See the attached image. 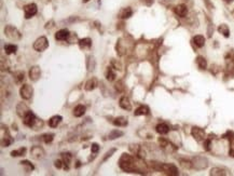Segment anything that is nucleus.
Instances as JSON below:
<instances>
[{
	"label": "nucleus",
	"instance_id": "obj_4",
	"mask_svg": "<svg viewBox=\"0 0 234 176\" xmlns=\"http://www.w3.org/2000/svg\"><path fill=\"white\" fill-rule=\"evenodd\" d=\"M49 47V42H48V39L45 37H40L38 38L34 43V49L38 52H42L44 50L48 49Z\"/></svg>",
	"mask_w": 234,
	"mask_h": 176
},
{
	"label": "nucleus",
	"instance_id": "obj_41",
	"mask_svg": "<svg viewBox=\"0 0 234 176\" xmlns=\"http://www.w3.org/2000/svg\"><path fill=\"white\" fill-rule=\"evenodd\" d=\"M210 143H212L210 139H206V141H205L204 146H205V149H206V150H209L210 149Z\"/></svg>",
	"mask_w": 234,
	"mask_h": 176
},
{
	"label": "nucleus",
	"instance_id": "obj_9",
	"mask_svg": "<svg viewBox=\"0 0 234 176\" xmlns=\"http://www.w3.org/2000/svg\"><path fill=\"white\" fill-rule=\"evenodd\" d=\"M207 160L203 157H196V158L193 159V162H192V165L194 166L195 169L197 170H202V169H205L207 166Z\"/></svg>",
	"mask_w": 234,
	"mask_h": 176
},
{
	"label": "nucleus",
	"instance_id": "obj_23",
	"mask_svg": "<svg viewBox=\"0 0 234 176\" xmlns=\"http://www.w3.org/2000/svg\"><path fill=\"white\" fill-rule=\"evenodd\" d=\"M84 112H85V107H84L83 105H78V106L74 109V116L79 118V117L83 116Z\"/></svg>",
	"mask_w": 234,
	"mask_h": 176
},
{
	"label": "nucleus",
	"instance_id": "obj_6",
	"mask_svg": "<svg viewBox=\"0 0 234 176\" xmlns=\"http://www.w3.org/2000/svg\"><path fill=\"white\" fill-rule=\"evenodd\" d=\"M191 134H192V136L194 137L195 141H202L206 138V137H205V131L203 129H201V128H196V127L192 128Z\"/></svg>",
	"mask_w": 234,
	"mask_h": 176
},
{
	"label": "nucleus",
	"instance_id": "obj_12",
	"mask_svg": "<svg viewBox=\"0 0 234 176\" xmlns=\"http://www.w3.org/2000/svg\"><path fill=\"white\" fill-rule=\"evenodd\" d=\"M31 156L34 157L35 159H41L44 157V151H43V149L39 146H35L34 148L31 149Z\"/></svg>",
	"mask_w": 234,
	"mask_h": 176
},
{
	"label": "nucleus",
	"instance_id": "obj_7",
	"mask_svg": "<svg viewBox=\"0 0 234 176\" xmlns=\"http://www.w3.org/2000/svg\"><path fill=\"white\" fill-rule=\"evenodd\" d=\"M23 118H24V120H23L24 124L25 125H27V127H29V128H32L35 125V123L37 122V118H36V116H35V115L32 114L30 110L27 112V114L25 115Z\"/></svg>",
	"mask_w": 234,
	"mask_h": 176
},
{
	"label": "nucleus",
	"instance_id": "obj_14",
	"mask_svg": "<svg viewBox=\"0 0 234 176\" xmlns=\"http://www.w3.org/2000/svg\"><path fill=\"white\" fill-rule=\"evenodd\" d=\"M175 13L180 16V18H185L186 15L188 14V8L187 5H178L177 7L175 8Z\"/></svg>",
	"mask_w": 234,
	"mask_h": 176
},
{
	"label": "nucleus",
	"instance_id": "obj_40",
	"mask_svg": "<svg viewBox=\"0 0 234 176\" xmlns=\"http://www.w3.org/2000/svg\"><path fill=\"white\" fill-rule=\"evenodd\" d=\"M63 163H64V162H63L62 160H56V161L54 162V165H55V168H57V169H62Z\"/></svg>",
	"mask_w": 234,
	"mask_h": 176
},
{
	"label": "nucleus",
	"instance_id": "obj_33",
	"mask_svg": "<svg viewBox=\"0 0 234 176\" xmlns=\"http://www.w3.org/2000/svg\"><path fill=\"white\" fill-rule=\"evenodd\" d=\"M228 173H226V170L220 169V168H214L210 172V175H227Z\"/></svg>",
	"mask_w": 234,
	"mask_h": 176
},
{
	"label": "nucleus",
	"instance_id": "obj_19",
	"mask_svg": "<svg viewBox=\"0 0 234 176\" xmlns=\"http://www.w3.org/2000/svg\"><path fill=\"white\" fill-rule=\"evenodd\" d=\"M97 85H98L97 79H96V78H92V79H90L89 81L85 83V87H84V89H85L86 91H92V90L95 89Z\"/></svg>",
	"mask_w": 234,
	"mask_h": 176
},
{
	"label": "nucleus",
	"instance_id": "obj_1",
	"mask_svg": "<svg viewBox=\"0 0 234 176\" xmlns=\"http://www.w3.org/2000/svg\"><path fill=\"white\" fill-rule=\"evenodd\" d=\"M119 165L124 172H128V173H134V172H138L137 163H136V159L133 156L123 154L122 157L119 160Z\"/></svg>",
	"mask_w": 234,
	"mask_h": 176
},
{
	"label": "nucleus",
	"instance_id": "obj_5",
	"mask_svg": "<svg viewBox=\"0 0 234 176\" xmlns=\"http://www.w3.org/2000/svg\"><path fill=\"white\" fill-rule=\"evenodd\" d=\"M32 93H34V89L29 85H24L20 90L21 97L23 99H29L32 96Z\"/></svg>",
	"mask_w": 234,
	"mask_h": 176
},
{
	"label": "nucleus",
	"instance_id": "obj_29",
	"mask_svg": "<svg viewBox=\"0 0 234 176\" xmlns=\"http://www.w3.org/2000/svg\"><path fill=\"white\" fill-rule=\"evenodd\" d=\"M25 154H26V148L25 147H22V148H18L16 150L11 151V156L12 157H21V156H24Z\"/></svg>",
	"mask_w": 234,
	"mask_h": 176
},
{
	"label": "nucleus",
	"instance_id": "obj_17",
	"mask_svg": "<svg viewBox=\"0 0 234 176\" xmlns=\"http://www.w3.org/2000/svg\"><path fill=\"white\" fill-rule=\"evenodd\" d=\"M155 130H157V132H158L159 134H161V135H165V134H167L168 132H170V127H168L166 123H160L157 125Z\"/></svg>",
	"mask_w": 234,
	"mask_h": 176
},
{
	"label": "nucleus",
	"instance_id": "obj_38",
	"mask_svg": "<svg viewBox=\"0 0 234 176\" xmlns=\"http://www.w3.org/2000/svg\"><path fill=\"white\" fill-rule=\"evenodd\" d=\"M116 89L118 90L119 92L123 91V90H124V85H123V83H122V81L117 82V83H116Z\"/></svg>",
	"mask_w": 234,
	"mask_h": 176
},
{
	"label": "nucleus",
	"instance_id": "obj_11",
	"mask_svg": "<svg viewBox=\"0 0 234 176\" xmlns=\"http://www.w3.org/2000/svg\"><path fill=\"white\" fill-rule=\"evenodd\" d=\"M159 143H160L161 147H162L164 150L166 151H173V150H175L176 147H174V145H172L168 141H166L165 138H160L159 139Z\"/></svg>",
	"mask_w": 234,
	"mask_h": 176
},
{
	"label": "nucleus",
	"instance_id": "obj_27",
	"mask_svg": "<svg viewBox=\"0 0 234 176\" xmlns=\"http://www.w3.org/2000/svg\"><path fill=\"white\" fill-rule=\"evenodd\" d=\"M123 132L122 131H119V130H114V131H111L108 135V138L109 139H116V138H119V137L123 136Z\"/></svg>",
	"mask_w": 234,
	"mask_h": 176
},
{
	"label": "nucleus",
	"instance_id": "obj_3",
	"mask_svg": "<svg viewBox=\"0 0 234 176\" xmlns=\"http://www.w3.org/2000/svg\"><path fill=\"white\" fill-rule=\"evenodd\" d=\"M5 36L11 40H20L21 37H22L20 32H18L15 27H13L12 25H8L7 27L5 28Z\"/></svg>",
	"mask_w": 234,
	"mask_h": 176
},
{
	"label": "nucleus",
	"instance_id": "obj_36",
	"mask_svg": "<svg viewBox=\"0 0 234 176\" xmlns=\"http://www.w3.org/2000/svg\"><path fill=\"white\" fill-rule=\"evenodd\" d=\"M15 80H16L17 83H21V82L24 80V72H22V71L17 72V74L15 75Z\"/></svg>",
	"mask_w": 234,
	"mask_h": 176
},
{
	"label": "nucleus",
	"instance_id": "obj_22",
	"mask_svg": "<svg viewBox=\"0 0 234 176\" xmlns=\"http://www.w3.org/2000/svg\"><path fill=\"white\" fill-rule=\"evenodd\" d=\"M193 43L196 45L197 48H202L205 45V38L201 35H197L193 38Z\"/></svg>",
	"mask_w": 234,
	"mask_h": 176
},
{
	"label": "nucleus",
	"instance_id": "obj_2",
	"mask_svg": "<svg viewBox=\"0 0 234 176\" xmlns=\"http://www.w3.org/2000/svg\"><path fill=\"white\" fill-rule=\"evenodd\" d=\"M153 169L157 171H162L167 175H178V170L174 164L168 163H158V162H153Z\"/></svg>",
	"mask_w": 234,
	"mask_h": 176
},
{
	"label": "nucleus",
	"instance_id": "obj_31",
	"mask_svg": "<svg viewBox=\"0 0 234 176\" xmlns=\"http://www.w3.org/2000/svg\"><path fill=\"white\" fill-rule=\"evenodd\" d=\"M196 63H197V66L200 67L201 69H205L207 66V63H206V60H205L204 57L202 56H197L196 58Z\"/></svg>",
	"mask_w": 234,
	"mask_h": 176
},
{
	"label": "nucleus",
	"instance_id": "obj_34",
	"mask_svg": "<svg viewBox=\"0 0 234 176\" xmlns=\"http://www.w3.org/2000/svg\"><path fill=\"white\" fill-rule=\"evenodd\" d=\"M21 164L27 168V170H26V171H27V172H30V171H32V170L35 169L34 165H32V164L30 163L29 161H26V160H25V161H22V162H21Z\"/></svg>",
	"mask_w": 234,
	"mask_h": 176
},
{
	"label": "nucleus",
	"instance_id": "obj_37",
	"mask_svg": "<svg viewBox=\"0 0 234 176\" xmlns=\"http://www.w3.org/2000/svg\"><path fill=\"white\" fill-rule=\"evenodd\" d=\"M99 150V146L96 144V143H94V144H92V147H91V151L93 152V154H97Z\"/></svg>",
	"mask_w": 234,
	"mask_h": 176
},
{
	"label": "nucleus",
	"instance_id": "obj_10",
	"mask_svg": "<svg viewBox=\"0 0 234 176\" xmlns=\"http://www.w3.org/2000/svg\"><path fill=\"white\" fill-rule=\"evenodd\" d=\"M40 75H41V71H40V68L38 66H32L29 70V78L31 81H37L38 79L40 78Z\"/></svg>",
	"mask_w": 234,
	"mask_h": 176
},
{
	"label": "nucleus",
	"instance_id": "obj_15",
	"mask_svg": "<svg viewBox=\"0 0 234 176\" xmlns=\"http://www.w3.org/2000/svg\"><path fill=\"white\" fill-rule=\"evenodd\" d=\"M69 30L68 29H61L55 34V39L62 41V40H66L69 37Z\"/></svg>",
	"mask_w": 234,
	"mask_h": 176
},
{
	"label": "nucleus",
	"instance_id": "obj_8",
	"mask_svg": "<svg viewBox=\"0 0 234 176\" xmlns=\"http://www.w3.org/2000/svg\"><path fill=\"white\" fill-rule=\"evenodd\" d=\"M38 9H37V5H35V3H29V5H25L24 8V13H25V18H32L36 13H37Z\"/></svg>",
	"mask_w": 234,
	"mask_h": 176
},
{
	"label": "nucleus",
	"instance_id": "obj_30",
	"mask_svg": "<svg viewBox=\"0 0 234 176\" xmlns=\"http://www.w3.org/2000/svg\"><path fill=\"white\" fill-rule=\"evenodd\" d=\"M17 47L14 45H5V51L7 54H13V53L16 52Z\"/></svg>",
	"mask_w": 234,
	"mask_h": 176
},
{
	"label": "nucleus",
	"instance_id": "obj_39",
	"mask_svg": "<svg viewBox=\"0 0 234 176\" xmlns=\"http://www.w3.org/2000/svg\"><path fill=\"white\" fill-rule=\"evenodd\" d=\"M114 151H116V149H114V148L110 149V150H109V151H108V152H107V154H106V156L104 157V161H106V160H107V159L109 158V157H111V156H112V154H114Z\"/></svg>",
	"mask_w": 234,
	"mask_h": 176
},
{
	"label": "nucleus",
	"instance_id": "obj_32",
	"mask_svg": "<svg viewBox=\"0 0 234 176\" xmlns=\"http://www.w3.org/2000/svg\"><path fill=\"white\" fill-rule=\"evenodd\" d=\"M106 78H107L108 81H114V78H116V74H114L112 67H108V70H107V74H106Z\"/></svg>",
	"mask_w": 234,
	"mask_h": 176
},
{
	"label": "nucleus",
	"instance_id": "obj_16",
	"mask_svg": "<svg viewBox=\"0 0 234 176\" xmlns=\"http://www.w3.org/2000/svg\"><path fill=\"white\" fill-rule=\"evenodd\" d=\"M120 107L125 110H131L132 109V104L130 102V99L126 96H122L120 98Z\"/></svg>",
	"mask_w": 234,
	"mask_h": 176
},
{
	"label": "nucleus",
	"instance_id": "obj_18",
	"mask_svg": "<svg viewBox=\"0 0 234 176\" xmlns=\"http://www.w3.org/2000/svg\"><path fill=\"white\" fill-rule=\"evenodd\" d=\"M149 107L146 106V105H141L137 108V109L134 111V115L135 116H145V115H148L149 114Z\"/></svg>",
	"mask_w": 234,
	"mask_h": 176
},
{
	"label": "nucleus",
	"instance_id": "obj_24",
	"mask_svg": "<svg viewBox=\"0 0 234 176\" xmlns=\"http://www.w3.org/2000/svg\"><path fill=\"white\" fill-rule=\"evenodd\" d=\"M114 124L116 127H126L127 125V120L123 117H119L114 120Z\"/></svg>",
	"mask_w": 234,
	"mask_h": 176
},
{
	"label": "nucleus",
	"instance_id": "obj_13",
	"mask_svg": "<svg viewBox=\"0 0 234 176\" xmlns=\"http://www.w3.org/2000/svg\"><path fill=\"white\" fill-rule=\"evenodd\" d=\"M119 18H122V20H125V18H131L132 15H133V10H132L131 8L127 7V8H123L122 10L119 12Z\"/></svg>",
	"mask_w": 234,
	"mask_h": 176
},
{
	"label": "nucleus",
	"instance_id": "obj_20",
	"mask_svg": "<svg viewBox=\"0 0 234 176\" xmlns=\"http://www.w3.org/2000/svg\"><path fill=\"white\" fill-rule=\"evenodd\" d=\"M62 120H63L62 116H53L51 119L49 120V125L51 128H56L57 125L61 123Z\"/></svg>",
	"mask_w": 234,
	"mask_h": 176
},
{
	"label": "nucleus",
	"instance_id": "obj_28",
	"mask_svg": "<svg viewBox=\"0 0 234 176\" xmlns=\"http://www.w3.org/2000/svg\"><path fill=\"white\" fill-rule=\"evenodd\" d=\"M13 143V138L9 135V134L7 133V135L5 136L2 137V139H1V144H2L3 147H8V146H10L11 144Z\"/></svg>",
	"mask_w": 234,
	"mask_h": 176
},
{
	"label": "nucleus",
	"instance_id": "obj_35",
	"mask_svg": "<svg viewBox=\"0 0 234 176\" xmlns=\"http://www.w3.org/2000/svg\"><path fill=\"white\" fill-rule=\"evenodd\" d=\"M53 138H54V135H53V134H45V135H43V141H44V143H47V144L51 143V141H53Z\"/></svg>",
	"mask_w": 234,
	"mask_h": 176
},
{
	"label": "nucleus",
	"instance_id": "obj_26",
	"mask_svg": "<svg viewBox=\"0 0 234 176\" xmlns=\"http://www.w3.org/2000/svg\"><path fill=\"white\" fill-rule=\"evenodd\" d=\"M218 32H220V34H222V35L224 36V37H229L230 36V30H229V27H228L226 24H221L218 27Z\"/></svg>",
	"mask_w": 234,
	"mask_h": 176
},
{
	"label": "nucleus",
	"instance_id": "obj_21",
	"mask_svg": "<svg viewBox=\"0 0 234 176\" xmlns=\"http://www.w3.org/2000/svg\"><path fill=\"white\" fill-rule=\"evenodd\" d=\"M92 45V40L90 38H84V39L79 40V47L81 49H90Z\"/></svg>",
	"mask_w": 234,
	"mask_h": 176
},
{
	"label": "nucleus",
	"instance_id": "obj_25",
	"mask_svg": "<svg viewBox=\"0 0 234 176\" xmlns=\"http://www.w3.org/2000/svg\"><path fill=\"white\" fill-rule=\"evenodd\" d=\"M63 157V162H64L65 164V169H68L69 168V164H70V162H71V159H72V156L69 152H65V154H62Z\"/></svg>",
	"mask_w": 234,
	"mask_h": 176
},
{
	"label": "nucleus",
	"instance_id": "obj_42",
	"mask_svg": "<svg viewBox=\"0 0 234 176\" xmlns=\"http://www.w3.org/2000/svg\"><path fill=\"white\" fill-rule=\"evenodd\" d=\"M224 1H226V2H232L233 0H224Z\"/></svg>",
	"mask_w": 234,
	"mask_h": 176
},
{
	"label": "nucleus",
	"instance_id": "obj_43",
	"mask_svg": "<svg viewBox=\"0 0 234 176\" xmlns=\"http://www.w3.org/2000/svg\"><path fill=\"white\" fill-rule=\"evenodd\" d=\"M82 1H83V2H89L90 0H82Z\"/></svg>",
	"mask_w": 234,
	"mask_h": 176
}]
</instances>
